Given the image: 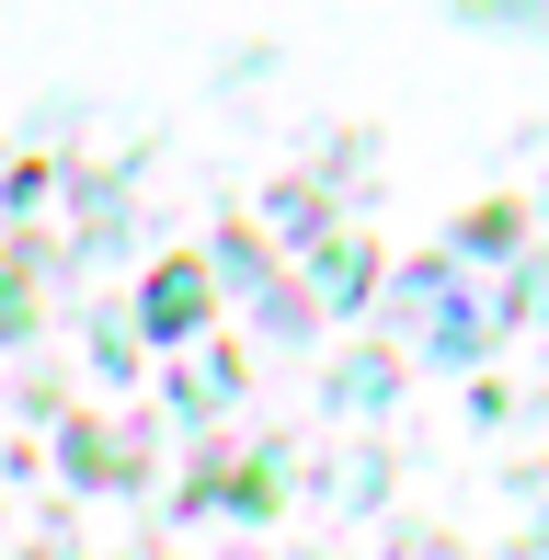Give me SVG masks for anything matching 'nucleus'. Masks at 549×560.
<instances>
[]
</instances>
